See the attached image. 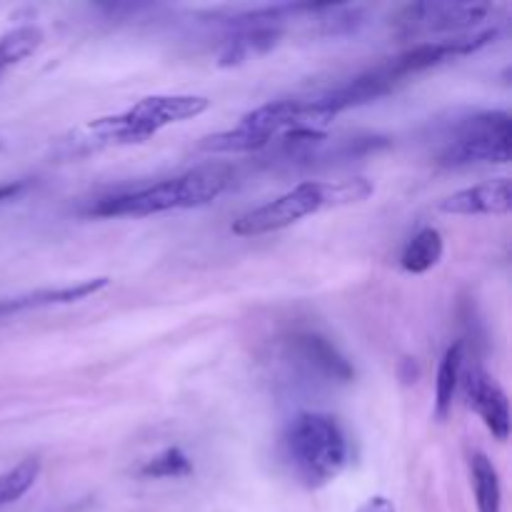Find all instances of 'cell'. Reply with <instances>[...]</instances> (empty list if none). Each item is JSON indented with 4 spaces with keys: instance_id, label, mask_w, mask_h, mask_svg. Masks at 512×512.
<instances>
[{
    "instance_id": "cell-1",
    "label": "cell",
    "mask_w": 512,
    "mask_h": 512,
    "mask_svg": "<svg viewBox=\"0 0 512 512\" xmlns=\"http://www.w3.org/2000/svg\"><path fill=\"white\" fill-rule=\"evenodd\" d=\"M208 108L210 100L205 95H148L123 113L85 123L70 135V140H65V148L73 155H85L90 150L113 148V145L145 143L168 125L198 118Z\"/></svg>"
},
{
    "instance_id": "cell-16",
    "label": "cell",
    "mask_w": 512,
    "mask_h": 512,
    "mask_svg": "<svg viewBox=\"0 0 512 512\" xmlns=\"http://www.w3.org/2000/svg\"><path fill=\"white\" fill-rule=\"evenodd\" d=\"M40 475V463L35 458L20 460L15 468L0 475V508L10 503H18L25 493L35 485Z\"/></svg>"
},
{
    "instance_id": "cell-12",
    "label": "cell",
    "mask_w": 512,
    "mask_h": 512,
    "mask_svg": "<svg viewBox=\"0 0 512 512\" xmlns=\"http://www.w3.org/2000/svg\"><path fill=\"white\" fill-rule=\"evenodd\" d=\"M445 243L443 235L438 228H423L413 235V238L405 243L403 253H400V265H403L405 273L423 275L428 270H433L435 265L443 260Z\"/></svg>"
},
{
    "instance_id": "cell-4",
    "label": "cell",
    "mask_w": 512,
    "mask_h": 512,
    "mask_svg": "<svg viewBox=\"0 0 512 512\" xmlns=\"http://www.w3.org/2000/svg\"><path fill=\"white\" fill-rule=\"evenodd\" d=\"M373 190L375 185L368 178H350L338 180V183H333V180L330 183L305 180V183L295 185L293 190L283 193L280 198L240 215L230 225V230L238 238H258V235L278 233V230L290 228V225L300 223L303 218L320 213V210L360 203V200L370 198Z\"/></svg>"
},
{
    "instance_id": "cell-10",
    "label": "cell",
    "mask_w": 512,
    "mask_h": 512,
    "mask_svg": "<svg viewBox=\"0 0 512 512\" xmlns=\"http://www.w3.org/2000/svg\"><path fill=\"white\" fill-rule=\"evenodd\" d=\"M440 210L450 215H508L512 210L510 178L483 180L458 190L440 203Z\"/></svg>"
},
{
    "instance_id": "cell-19",
    "label": "cell",
    "mask_w": 512,
    "mask_h": 512,
    "mask_svg": "<svg viewBox=\"0 0 512 512\" xmlns=\"http://www.w3.org/2000/svg\"><path fill=\"white\" fill-rule=\"evenodd\" d=\"M25 188H28L25 180H10V183H3L0 185V203H8V200H13L15 195L23 193Z\"/></svg>"
},
{
    "instance_id": "cell-8",
    "label": "cell",
    "mask_w": 512,
    "mask_h": 512,
    "mask_svg": "<svg viewBox=\"0 0 512 512\" xmlns=\"http://www.w3.org/2000/svg\"><path fill=\"white\" fill-rule=\"evenodd\" d=\"M285 353L303 370L305 375L323 378L328 383H350L355 378V368L338 350L333 340L315 330H295L285 338Z\"/></svg>"
},
{
    "instance_id": "cell-6",
    "label": "cell",
    "mask_w": 512,
    "mask_h": 512,
    "mask_svg": "<svg viewBox=\"0 0 512 512\" xmlns=\"http://www.w3.org/2000/svg\"><path fill=\"white\" fill-rule=\"evenodd\" d=\"M510 158L512 120L508 110H480L455 120L438 153V163L443 168L505 165Z\"/></svg>"
},
{
    "instance_id": "cell-7",
    "label": "cell",
    "mask_w": 512,
    "mask_h": 512,
    "mask_svg": "<svg viewBox=\"0 0 512 512\" xmlns=\"http://www.w3.org/2000/svg\"><path fill=\"white\" fill-rule=\"evenodd\" d=\"M495 13V5L490 3H413L400 8L395 15L393 28L400 38H423V35H445L453 33L468 35V30L478 28L480 23Z\"/></svg>"
},
{
    "instance_id": "cell-9",
    "label": "cell",
    "mask_w": 512,
    "mask_h": 512,
    "mask_svg": "<svg viewBox=\"0 0 512 512\" xmlns=\"http://www.w3.org/2000/svg\"><path fill=\"white\" fill-rule=\"evenodd\" d=\"M460 385H463V395L468 408L475 410V415L483 420L485 428L493 433V438L508 440L510 405L508 395L500 388L498 380L490 373H485L483 368H473L460 378Z\"/></svg>"
},
{
    "instance_id": "cell-15",
    "label": "cell",
    "mask_w": 512,
    "mask_h": 512,
    "mask_svg": "<svg viewBox=\"0 0 512 512\" xmlns=\"http://www.w3.org/2000/svg\"><path fill=\"white\" fill-rule=\"evenodd\" d=\"M43 45V30L38 25H20L0 35V78L10 68L23 63Z\"/></svg>"
},
{
    "instance_id": "cell-3",
    "label": "cell",
    "mask_w": 512,
    "mask_h": 512,
    "mask_svg": "<svg viewBox=\"0 0 512 512\" xmlns=\"http://www.w3.org/2000/svg\"><path fill=\"white\" fill-rule=\"evenodd\" d=\"M280 450L290 473L310 490L340 478L350 463V443L343 425L328 413H298L280 435Z\"/></svg>"
},
{
    "instance_id": "cell-17",
    "label": "cell",
    "mask_w": 512,
    "mask_h": 512,
    "mask_svg": "<svg viewBox=\"0 0 512 512\" xmlns=\"http://www.w3.org/2000/svg\"><path fill=\"white\" fill-rule=\"evenodd\" d=\"M140 478L153 480H178L193 475V460L180 448H165L163 453L150 458L143 468L138 470Z\"/></svg>"
},
{
    "instance_id": "cell-11",
    "label": "cell",
    "mask_w": 512,
    "mask_h": 512,
    "mask_svg": "<svg viewBox=\"0 0 512 512\" xmlns=\"http://www.w3.org/2000/svg\"><path fill=\"white\" fill-rule=\"evenodd\" d=\"M108 278H90L80 280L75 285H65V288L55 290H38V293H30L25 298H15L13 303L5 305V310H28V308H50V305H68L78 303V300L90 298V295L100 293L103 288H108Z\"/></svg>"
},
{
    "instance_id": "cell-14",
    "label": "cell",
    "mask_w": 512,
    "mask_h": 512,
    "mask_svg": "<svg viewBox=\"0 0 512 512\" xmlns=\"http://www.w3.org/2000/svg\"><path fill=\"white\" fill-rule=\"evenodd\" d=\"M470 478H473L478 512L503 510V488H500L498 468H495L493 460L485 453H480V450L470 453Z\"/></svg>"
},
{
    "instance_id": "cell-13",
    "label": "cell",
    "mask_w": 512,
    "mask_h": 512,
    "mask_svg": "<svg viewBox=\"0 0 512 512\" xmlns=\"http://www.w3.org/2000/svg\"><path fill=\"white\" fill-rule=\"evenodd\" d=\"M463 350L465 343L458 340L445 350L438 365V378H435V418L438 420H445L453 410V398L460 388V378H463Z\"/></svg>"
},
{
    "instance_id": "cell-2",
    "label": "cell",
    "mask_w": 512,
    "mask_h": 512,
    "mask_svg": "<svg viewBox=\"0 0 512 512\" xmlns=\"http://www.w3.org/2000/svg\"><path fill=\"white\" fill-rule=\"evenodd\" d=\"M235 173L230 165H203L175 178L105 195L85 208L90 218H145L168 210L203 208L218 200L233 185Z\"/></svg>"
},
{
    "instance_id": "cell-18",
    "label": "cell",
    "mask_w": 512,
    "mask_h": 512,
    "mask_svg": "<svg viewBox=\"0 0 512 512\" xmlns=\"http://www.w3.org/2000/svg\"><path fill=\"white\" fill-rule=\"evenodd\" d=\"M358 512H395L393 500L383 498V495H375V498H368L363 505H360Z\"/></svg>"
},
{
    "instance_id": "cell-5",
    "label": "cell",
    "mask_w": 512,
    "mask_h": 512,
    "mask_svg": "<svg viewBox=\"0 0 512 512\" xmlns=\"http://www.w3.org/2000/svg\"><path fill=\"white\" fill-rule=\"evenodd\" d=\"M323 130L310 98H280L243 115L235 128L215 133L200 143L205 153H258L293 130Z\"/></svg>"
}]
</instances>
